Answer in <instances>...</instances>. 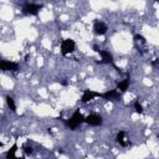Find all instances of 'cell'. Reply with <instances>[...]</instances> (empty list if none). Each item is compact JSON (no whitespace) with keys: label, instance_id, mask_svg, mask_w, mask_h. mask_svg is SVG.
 Listing matches in <instances>:
<instances>
[{"label":"cell","instance_id":"cell-14","mask_svg":"<svg viewBox=\"0 0 159 159\" xmlns=\"http://www.w3.org/2000/svg\"><path fill=\"white\" fill-rule=\"evenodd\" d=\"M133 107H134V111H135L138 114H142V113H143V107H142V104L139 103V101H138V99H137V101H134Z\"/></svg>","mask_w":159,"mask_h":159},{"label":"cell","instance_id":"cell-15","mask_svg":"<svg viewBox=\"0 0 159 159\" xmlns=\"http://www.w3.org/2000/svg\"><path fill=\"white\" fill-rule=\"evenodd\" d=\"M22 152H24L26 155H30V154H32L34 149H32L31 145H29V144H24V145H22Z\"/></svg>","mask_w":159,"mask_h":159},{"label":"cell","instance_id":"cell-3","mask_svg":"<svg viewBox=\"0 0 159 159\" xmlns=\"http://www.w3.org/2000/svg\"><path fill=\"white\" fill-rule=\"evenodd\" d=\"M41 9H42V4L26 2V4L22 6V12L26 14V15H34V16H36Z\"/></svg>","mask_w":159,"mask_h":159},{"label":"cell","instance_id":"cell-13","mask_svg":"<svg viewBox=\"0 0 159 159\" xmlns=\"http://www.w3.org/2000/svg\"><path fill=\"white\" fill-rule=\"evenodd\" d=\"M6 104H7V107L10 108V111L11 112H16V104H15V102H14V98H11L10 96H6Z\"/></svg>","mask_w":159,"mask_h":159},{"label":"cell","instance_id":"cell-2","mask_svg":"<svg viewBox=\"0 0 159 159\" xmlns=\"http://www.w3.org/2000/svg\"><path fill=\"white\" fill-rule=\"evenodd\" d=\"M75 50H76V43L72 39H65L61 42V53H62V56L72 53Z\"/></svg>","mask_w":159,"mask_h":159},{"label":"cell","instance_id":"cell-18","mask_svg":"<svg viewBox=\"0 0 159 159\" xmlns=\"http://www.w3.org/2000/svg\"><path fill=\"white\" fill-rule=\"evenodd\" d=\"M67 83H68L67 81H62V82H61V84H62V86H67Z\"/></svg>","mask_w":159,"mask_h":159},{"label":"cell","instance_id":"cell-8","mask_svg":"<svg viewBox=\"0 0 159 159\" xmlns=\"http://www.w3.org/2000/svg\"><path fill=\"white\" fill-rule=\"evenodd\" d=\"M107 30H108V27H107V25H106L104 22L98 21V20L94 21V24H93V32H94L96 35L103 36V35L107 34Z\"/></svg>","mask_w":159,"mask_h":159},{"label":"cell","instance_id":"cell-6","mask_svg":"<svg viewBox=\"0 0 159 159\" xmlns=\"http://www.w3.org/2000/svg\"><path fill=\"white\" fill-rule=\"evenodd\" d=\"M99 97L103 98L104 101H118V99L120 98V93H119V91L116 88V89H109V91H107V92H104V93H101Z\"/></svg>","mask_w":159,"mask_h":159},{"label":"cell","instance_id":"cell-16","mask_svg":"<svg viewBox=\"0 0 159 159\" xmlns=\"http://www.w3.org/2000/svg\"><path fill=\"white\" fill-rule=\"evenodd\" d=\"M134 40H135V42H142V43H145V37H143L142 35H134Z\"/></svg>","mask_w":159,"mask_h":159},{"label":"cell","instance_id":"cell-5","mask_svg":"<svg viewBox=\"0 0 159 159\" xmlns=\"http://www.w3.org/2000/svg\"><path fill=\"white\" fill-rule=\"evenodd\" d=\"M0 68L5 72H15L20 68L19 63L17 62H12V61H6V60H2L0 61Z\"/></svg>","mask_w":159,"mask_h":159},{"label":"cell","instance_id":"cell-9","mask_svg":"<svg viewBox=\"0 0 159 159\" xmlns=\"http://www.w3.org/2000/svg\"><path fill=\"white\" fill-rule=\"evenodd\" d=\"M99 55H101V57H102V61H101V63H108V65H114V60H113V55L108 51V50H102L101 52H99Z\"/></svg>","mask_w":159,"mask_h":159},{"label":"cell","instance_id":"cell-12","mask_svg":"<svg viewBox=\"0 0 159 159\" xmlns=\"http://www.w3.org/2000/svg\"><path fill=\"white\" fill-rule=\"evenodd\" d=\"M116 140L122 145V147H127L129 144V142H125V133L123 130H119L117 137H116Z\"/></svg>","mask_w":159,"mask_h":159},{"label":"cell","instance_id":"cell-10","mask_svg":"<svg viewBox=\"0 0 159 159\" xmlns=\"http://www.w3.org/2000/svg\"><path fill=\"white\" fill-rule=\"evenodd\" d=\"M129 84H130V77H129V75H128V77H127L125 80H123V81H120V82L117 83V89H118L119 92H125V91L128 89Z\"/></svg>","mask_w":159,"mask_h":159},{"label":"cell","instance_id":"cell-4","mask_svg":"<svg viewBox=\"0 0 159 159\" xmlns=\"http://www.w3.org/2000/svg\"><path fill=\"white\" fill-rule=\"evenodd\" d=\"M84 123H87L88 125H92V127H99L103 123V118H102V116H99L97 113H91L89 116H87L84 118Z\"/></svg>","mask_w":159,"mask_h":159},{"label":"cell","instance_id":"cell-7","mask_svg":"<svg viewBox=\"0 0 159 159\" xmlns=\"http://www.w3.org/2000/svg\"><path fill=\"white\" fill-rule=\"evenodd\" d=\"M101 93L99 92H96V91H92V89H84L83 93H82V97H81V102L82 103H87L92 99H94L96 97H99Z\"/></svg>","mask_w":159,"mask_h":159},{"label":"cell","instance_id":"cell-1","mask_svg":"<svg viewBox=\"0 0 159 159\" xmlns=\"http://www.w3.org/2000/svg\"><path fill=\"white\" fill-rule=\"evenodd\" d=\"M84 118H86V117H83V114H82L80 111H76V112L71 116V118H68V119L66 120V125H67L71 130H76L82 123H84Z\"/></svg>","mask_w":159,"mask_h":159},{"label":"cell","instance_id":"cell-17","mask_svg":"<svg viewBox=\"0 0 159 159\" xmlns=\"http://www.w3.org/2000/svg\"><path fill=\"white\" fill-rule=\"evenodd\" d=\"M93 51H94V52H97V53H99L102 50H101V48H99L97 45H93Z\"/></svg>","mask_w":159,"mask_h":159},{"label":"cell","instance_id":"cell-11","mask_svg":"<svg viewBox=\"0 0 159 159\" xmlns=\"http://www.w3.org/2000/svg\"><path fill=\"white\" fill-rule=\"evenodd\" d=\"M16 150H17V144L14 143L12 147L6 152V159H24V158H17L16 157Z\"/></svg>","mask_w":159,"mask_h":159}]
</instances>
